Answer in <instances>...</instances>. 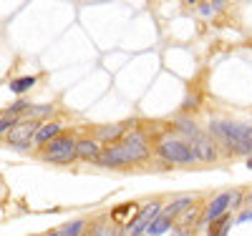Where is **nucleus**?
Wrapping results in <instances>:
<instances>
[{
  "label": "nucleus",
  "mask_w": 252,
  "mask_h": 236,
  "mask_svg": "<svg viewBox=\"0 0 252 236\" xmlns=\"http://www.w3.org/2000/svg\"><path fill=\"white\" fill-rule=\"evenodd\" d=\"M157 154L169 163H192V161H197L192 146L179 141V138H164L157 148Z\"/></svg>",
  "instance_id": "f03ea898"
},
{
  "label": "nucleus",
  "mask_w": 252,
  "mask_h": 236,
  "mask_svg": "<svg viewBox=\"0 0 252 236\" xmlns=\"http://www.w3.org/2000/svg\"><path fill=\"white\" fill-rule=\"evenodd\" d=\"M61 231H63V236H83V221L81 219H73L66 226H61Z\"/></svg>",
  "instance_id": "a211bd4d"
},
{
  "label": "nucleus",
  "mask_w": 252,
  "mask_h": 236,
  "mask_svg": "<svg viewBox=\"0 0 252 236\" xmlns=\"http://www.w3.org/2000/svg\"><path fill=\"white\" fill-rule=\"evenodd\" d=\"M58 133H61V123H56V121H51V123H43L38 128V133H35V143H51L53 138H58Z\"/></svg>",
  "instance_id": "f8f14e48"
},
{
  "label": "nucleus",
  "mask_w": 252,
  "mask_h": 236,
  "mask_svg": "<svg viewBox=\"0 0 252 236\" xmlns=\"http://www.w3.org/2000/svg\"><path fill=\"white\" fill-rule=\"evenodd\" d=\"M229 226H232V219H229V213H224V216L209 224V236H227Z\"/></svg>",
  "instance_id": "4468645a"
},
{
  "label": "nucleus",
  "mask_w": 252,
  "mask_h": 236,
  "mask_svg": "<svg viewBox=\"0 0 252 236\" xmlns=\"http://www.w3.org/2000/svg\"><path fill=\"white\" fill-rule=\"evenodd\" d=\"M15 126H18V123H15V116L3 111V118H0V133H10Z\"/></svg>",
  "instance_id": "6ab92c4d"
},
{
  "label": "nucleus",
  "mask_w": 252,
  "mask_h": 236,
  "mask_svg": "<svg viewBox=\"0 0 252 236\" xmlns=\"http://www.w3.org/2000/svg\"><path fill=\"white\" fill-rule=\"evenodd\" d=\"M192 206V199H187V196H182V199H174L166 209H161V216H166V219H172L174 213H179V211H184V209H189Z\"/></svg>",
  "instance_id": "2eb2a0df"
},
{
  "label": "nucleus",
  "mask_w": 252,
  "mask_h": 236,
  "mask_svg": "<svg viewBox=\"0 0 252 236\" xmlns=\"http://www.w3.org/2000/svg\"><path fill=\"white\" fill-rule=\"evenodd\" d=\"M35 85V76H23V78H13L10 80V91L13 93H26Z\"/></svg>",
  "instance_id": "dca6fc26"
},
{
  "label": "nucleus",
  "mask_w": 252,
  "mask_h": 236,
  "mask_svg": "<svg viewBox=\"0 0 252 236\" xmlns=\"http://www.w3.org/2000/svg\"><path fill=\"white\" fill-rule=\"evenodd\" d=\"M161 213V206H159V201H149L146 204L136 216L126 224V229H124V236H141V234H146V229H149V224Z\"/></svg>",
  "instance_id": "20e7f679"
},
{
  "label": "nucleus",
  "mask_w": 252,
  "mask_h": 236,
  "mask_svg": "<svg viewBox=\"0 0 252 236\" xmlns=\"http://www.w3.org/2000/svg\"><path fill=\"white\" fill-rule=\"evenodd\" d=\"M124 131H126V126H124V123L98 126V128H96V138H98V141H116V138L124 136Z\"/></svg>",
  "instance_id": "9d476101"
},
{
  "label": "nucleus",
  "mask_w": 252,
  "mask_h": 236,
  "mask_svg": "<svg viewBox=\"0 0 252 236\" xmlns=\"http://www.w3.org/2000/svg\"><path fill=\"white\" fill-rule=\"evenodd\" d=\"M131 211H134V204H124V206H116L111 211V216H114V221H129Z\"/></svg>",
  "instance_id": "f3484780"
},
{
  "label": "nucleus",
  "mask_w": 252,
  "mask_h": 236,
  "mask_svg": "<svg viewBox=\"0 0 252 236\" xmlns=\"http://www.w3.org/2000/svg\"><path fill=\"white\" fill-rule=\"evenodd\" d=\"M222 8V3H202L199 5V15H212L215 10H220Z\"/></svg>",
  "instance_id": "412c9836"
},
{
  "label": "nucleus",
  "mask_w": 252,
  "mask_h": 236,
  "mask_svg": "<svg viewBox=\"0 0 252 236\" xmlns=\"http://www.w3.org/2000/svg\"><path fill=\"white\" fill-rule=\"evenodd\" d=\"M237 221H240V224H245V221H252V211H242L240 216H237Z\"/></svg>",
  "instance_id": "5701e85b"
},
{
  "label": "nucleus",
  "mask_w": 252,
  "mask_h": 236,
  "mask_svg": "<svg viewBox=\"0 0 252 236\" xmlns=\"http://www.w3.org/2000/svg\"><path fill=\"white\" fill-rule=\"evenodd\" d=\"M232 209V191H224V194H217L212 201L207 204V211H204V221L212 224L217 221L220 216H224V213Z\"/></svg>",
  "instance_id": "0eeeda50"
},
{
  "label": "nucleus",
  "mask_w": 252,
  "mask_h": 236,
  "mask_svg": "<svg viewBox=\"0 0 252 236\" xmlns=\"http://www.w3.org/2000/svg\"><path fill=\"white\" fill-rule=\"evenodd\" d=\"M169 229H172V219H166V216H161V213H159V216L149 224V229H146V236H161V234H166Z\"/></svg>",
  "instance_id": "ddd939ff"
},
{
  "label": "nucleus",
  "mask_w": 252,
  "mask_h": 236,
  "mask_svg": "<svg viewBox=\"0 0 252 236\" xmlns=\"http://www.w3.org/2000/svg\"><path fill=\"white\" fill-rule=\"evenodd\" d=\"M33 116H48L51 113V105H31Z\"/></svg>",
  "instance_id": "4be33fe9"
},
{
  "label": "nucleus",
  "mask_w": 252,
  "mask_h": 236,
  "mask_svg": "<svg viewBox=\"0 0 252 236\" xmlns=\"http://www.w3.org/2000/svg\"><path fill=\"white\" fill-rule=\"evenodd\" d=\"M174 236H184V231H182V229H177V231H174Z\"/></svg>",
  "instance_id": "393cba45"
},
{
  "label": "nucleus",
  "mask_w": 252,
  "mask_h": 236,
  "mask_svg": "<svg viewBox=\"0 0 252 236\" xmlns=\"http://www.w3.org/2000/svg\"><path fill=\"white\" fill-rule=\"evenodd\" d=\"M209 131L217 141H222L229 151L235 154H252V128L245 123H235V121H212L209 123Z\"/></svg>",
  "instance_id": "f257e3e1"
},
{
  "label": "nucleus",
  "mask_w": 252,
  "mask_h": 236,
  "mask_svg": "<svg viewBox=\"0 0 252 236\" xmlns=\"http://www.w3.org/2000/svg\"><path fill=\"white\" fill-rule=\"evenodd\" d=\"M247 199H250V201H252V194H250V196H247Z\"/></svg>",
  "instance_id": "bb28decb"
},
{
  "label": "nucleus",
  "mask_w": 252,
  "mask_h": 236,
  "mask_svg": "<svg viewBox=\"0 0 252 236\" xmlns=\"http://www.w3.org/2000/svg\"><path fill=\"white\" fill-rule=\"evenodd\" d=\"M46 236H63V231H61V229H56V231H51V234H46Z\"/></svg>",
  "instance_id": "b1692460"
},
{
  "label": "nucleus",
  "mask_w": 252,
  "mask_h": 236,
  "mask_svg": "<svg viewBox=\"0 0 252 236\" xmlns=\"http://www.w3.org/2000/svg\"><path fill=\"white\" fill-rule=\"evenodd\" d=\"M76 146L78 141L73 136H58L43 148V158L51 163H68L76 158Z\"/></svg>",
  "instance_id": "7ed1b4c3"
},
{
  "label": "nucleus",
  "mask_w": 252,
  "mask_h": 236,
  "mask_svg": "<svg viewBox=\"0 0 252 236\" xmlns=\"http://www.w3.org/2000/svg\"><path fill=\"white\" fill-rule=\"evenodd\" d=\"M76 156L78 158H98L101 156V151H98V143L94 141V138H83V141H78V146H76Z\"/></svg>",
  "instance_id": "9b49d317"
},
{
  "label": "nucleus",
  "mask_w": 252,
  "mask_h": 236,
  "mask_svg": "<svg viewBox=\"0 0 252 236\" xmlns=\"http://www.w3.org/2000/svg\"><path fill=\"white\" fill-rule=\"evenodd\" d=\"M38 123H33V121H26V123H18L13 131L8 133V143L10 146H15V148H20V151H26V148L31 146V141H35V133H38Z\"/></svg>",
  "instance_id": "39448f33"
},
{
  "label": "nucleus",
  "mask_w": 252,
  "mask_h": 236,
  "mask_svg": "<svg viewBox=\"0 0 252 236\" xmlns=\"http://www.w3.org/2000/svg\"><path fill=\"white\" fill-rule=\"evenodd\" d=\"M96 163H101V166H124V163H131V161H129V156H126V148L119 143V146H109L106 151H101Z\"/></svg>",
  "instance_id": "1a4fd4ad"
},
{
  "label": "nucleus",
  "mask_w": 252,
  "mask_h": 236,
  "mask_svg": "<svg viewBox=\"0 0 252 236\" xmlns=\"http://www.w3.org/2000/svg\"><path fill=\"white\" fill-rule=\"evenodd\" d=\"M189 146H192V151H194L197 161H215V158H217V148H215V143L209 141L204 133H199V131L189 136Z\"/></svg>",
  "instance_id": "6e6552de"
},
{
  "label": "nucleus",
  "mask_w": 252,
  "mask_h": 236,
  "mask_svg": "<svg viewBox=\"0 0 252 236\" xmlns=\"http://www.w3.org/2000/svg\"><path fill=\"white\" fill-rule=\"evenodd\" d=\"M247 168H252V156H250V158H247Z\"/></svg>",
  "instance_id": "a878e982"
},
{
  "label": "nucleus",
  "mask_w": 252,
  "mask_h": 236,
  "mask_svg": "<svg viewBox=\"0 0 252 236\" xmlns=\"http://www.w3.org/2000/svg\"><path fill=\"white\" fill-rule=\"evenodd\" d=\"M121 146L126 148V156H129L131 163L134 161H141L146 154H149V148H146V138H144L141 131H129V133L124 136Z\"/></svg>",
  "instance_id": "423d86ee"
},
{
  "label": "nucleus",
  "mask_w": 252,
  "mask_h": 236,
  "mask_svg": "<svg viewBox=\"0 0 252 236\" xmlns=\"http://www.w3.org/2000/svg\"><path fill=\"white\" fill-rule=\"evenodd\" d=\"M18 111H31V103L28 101H15L10 108H5V113H13V116H18Z\"/></svg>",
  "instance_id": "aec40b11"
}]
</instances>
